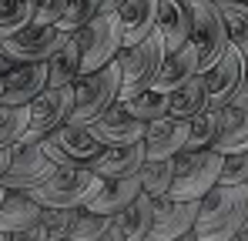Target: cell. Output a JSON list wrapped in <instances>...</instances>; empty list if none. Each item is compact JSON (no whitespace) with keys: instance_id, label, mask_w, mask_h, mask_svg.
<instances>
[{"instance_id":"obj_7","label":"cell","mask_w":248,"mask_h":241,"mask_svg":"<svg viewBox=\"0 0 248 241\" xmlns=\"http://www.w3.org/2000/svg\"><path fill=\"white\" fill-rule=\"evenodd\" d=\"M74 111V84L64 87H44L41 94L27 104V127L17 137V144H34L47 137L50 131H57Z\"/></svg>"},{"instance_id":"obj_40","label":"cell","mask_w":248,"mask_h":241,"mask_svg":"<svg viewBox=\"0 0 248 241\" xmlns=\"http://www.w3.org/2000/svg\"><path fill=\"white\" fill-rule=\"evenodd\" d=\"M94 241H127V238H124V231H121V228H118V225L111 221V225H108V228H104V231H101V235H97Z\"/></svg>"},{"instance_id":"obj_9","label":"cell","mask_w":248,"mask_h":241,"mask_svg":"<svg viewBox=\"0 0 248 241\" xmlns=\"http://www.w3.org/2000/svg\"><path fill=\"white\" fill-rule=\"evenodd\" d=\"M41 148L57 167H71V164H87L101 151V141L87 131V124L64 120L57 131H50L47 137H41Z\"/></svg>"},{"instance_id":"obj_49","label":"cell","mask_w":248,"mask_h":241,"mask_svg":"<svg viewBox=\"0 0 248 241\" xmlns=\"http://www.w3.org/2000/svg\"><path fill=\"white\" fill-rule=\"evenodd\" d=\"M228 241H238V238H228Z\"/></svg>"},{"instance_id":"obj_39","label":"cell","mask_w":248,"mask_h":241,"mask_svg":"<svg viewBox=\"0 0 248 241\" xmlns=\"http://www.w3.org/2000/svg\"><path fill=\"white\" fill-rule=\"evenodd\" d=\"M232 104H238V107H248V64H245V74H242V84H238V90H235Z\"/></svg>"},{"instance_id":"obj_20","label":"cell","mask_w":248,"mask_h":241,"mask_svg":"<svg viewBox=\"0 0 248 241\" xmlns=\"http://www.w3.org/2000/svg\"><path fill=\"white\" fill-rule=\"evenodd\" d=\"M211 148H215L218 154L245 151L248 148V107H238V104L218 107V127H215Z\"/></svg>"},{"instance_id":"obj_29","label":"cell","mask_w":248,"mask_h":241,"mask_svg":"<svg viewBox=\"0 0 248 241\" xmlns=\"http://www.w3.org/2000/svg\"><path fill=\"white\" fill-rule=\"evenodd\" d=\"M124 107L134 114L138 120H158L168 114V90L161 87H144V90H138V94H131L127 101H121Z\"/></svg>"},{"instance_id":"obj_31","label":"cell","mask_w":248,"mask_h":241,"mask_svg":"<svg viewBox=\"0 0 248 241\" xmlns=\"http://www.w3.org/2000/svg\"><path fill=\"white\" fill-rule=\"evenodd\" d=\"M34 20V0H0V37L24 30Z\"/></svg>"},{"instance_id":"obj_13","label":"cell","mask_w":248,"mask_h":241,"mask_svg":"<svg viewBox=\"0 0 248 241\" xmlns=\"http://www.w3.org/2000/svg\"><path fill=\"white\" fill-rule=\"evenodd\" d=\"M202 201V198H198ZM198 201H181V198H155L151 208V228L144 241H171L185 231L195 228V214H198Z\"/></svg>"},{"instance_id":"obj_43","label":"cell","mask_w":248,"mask_h":241,"mask_svg":"<svg viewBox=\"0 0 248 241\" xmlns=\"http://www.w3.org/2000/svg\"><path fill=\"white\" fill-rule=\"evenodd\" d=\"M7 67H10V57H7V54H3V50H0V74H3V71H7Z\"/></svg>"},{"instance_id":"obj_32","label":"cell","mask_w":248,"mask_h":241,"mask_svg":"<svg viewBox=\"0 0 248 241\" xmlns=\"http://www.w3.org/2000/svg\"><path fill=\"white\" fill-rule=\"evenodd\" d=\"M101 10H104V0H67L64 10H61V17H57V27H61L64 34L81 30L84 24H87L91 17H97Z\"/></svg>"},{"instance_id":"obj_27","label":"cell","mask_w":248,"mask_h":241,"mask_svg":"<svg viewBox=\"0 0 248 241\" xmlns=\"http://www.w3.org/2000/svg\"><path fill=\"white\" fill-rule=\"evenodd\" d=\"M221 20H225V34H228V44L245 57L248 64V3L245 0H215Z\"/></svg>"},{"instance_id":"obj_16","label":"cell","mask_w":248,"mask_h":241,"mask_svg":"<svg viewBox=\"0 0 248 241\" xmlns=\"http://www.w3.org/2000/svg\"><path fill=\"white\" fill-rule=\"evenodd\" d=\"M141 164H144V141H131V144L101 148L84 167H91L97 178H127V174H138Z\"/></svg>"},{"instance_id":"obj_21","label":"cell","mask_w":248,"mask_h":241,"mask_svg":"<svg viewBox=\"0 0 248 241\" xmlns=\"http://www.w3.org/2000/svg\"><path fill=\"white\" fill-rule=\"evenodd\" d=\"M158 34L165 37V50H178L191 37V10L188 0H158Z\"/></svg>"},{"instance_id":"obj_41","label":"cell","mask_w":248,"mask_h":241,"mask_svg":"<svg viewBox=\"0 0 248 241\" xmlns=\"http://www.w3.org/2000/svg\"><path fill=\"white\" fill-rule=\"evenodd\" d=\"M17 144V141H14ZM14 144H0V174L7 171V164H10V154H14Z\"/></svg>"},{"instance_id":"obj_45","label":"cell","mask_w":248,"mask_h":241,"mask_svg":"<svg viewBox=\"0 0 248 241\" xmlns=\"http://www.w3.org/2000/svg\"><path fill=\"white\" fill-rule=\"evenodd\" d=\"M118 3H121V0H104V7H118Z\"/></svg>"},{"instance_id":"obj_36","label":"cell","mask_w":248,"mask_h":241,"mask_svg":"<svg viewBox=\"0 0 248 241\" xmlns=\"http://www.w3.org/2000/svg\"><path fill=\"white\" fill-rule=\"evenodd\" d=\"M27 127V107L0 104V144H14Z\"/></svg>"},{"instance_id":"obj_24","label":"cell","mask_w":248,"mask_h":241,"mask_svg":"<svg viewBox=\"0 0 248 241\" xmlns=\"http://www.w3.org/2000/svg\"><path fill=\"white\" fill-rule=\"evenodd\" d=\"M78 77H81V47L74 34H67L64 44L47 57V87H64Z\"/></svg>"},{"instance_id":"obj_34","label":"cell","mask_w":248,"mask_h":241,"mask_svg":"<svg viewBox=\"0 0 248 241\" xmlns=\"http://www.w3.org/2000/svg\"><path fill=\"white\" fill-rule=\"evenodd\" d=\"M218 184H248V148L245 151H228V154H221Z\"/></svg>"},{"instance_id":"obj_19","label":"cell","mask_w":248,"mask_h":241,"mask_svg":"<svg viewBox=\"0 0 248 241\" xmlns=\"http://www.w3.org/2000/svg\"><path fill=\"white\" fill-rule=\"evenodd\" d=\"M121 20V44L131 47L144 40L151 30H158V0H121L114 7Z\"/></svg>"},{"instance_id":"obj_48","label":"cell","mask_w":248,"mask_h":241,"mask_svg":"<svg viewBox=\"0 0 248 241\" xmlns=\"http://www.w3.org/2000/svg\"><path fill=\"white\" fill-rule=\"evenodd\" d=\"M57 241H71V238H57Z\"/></svg>"},{"instance_id":"obj_38","label":"cell","mask_w":248,"mask_h":241,"mask_svg":"<svg viewBox=\"0 0 248 241\" xmlns=\"http://www.w3.org/2000/svg\"><path fill=\"white\" fill-rule=\"evenodd\" d=\"M7 241H47V235H44L41 221H37V225H31V228H20V231H10V235H7Z\"/></svg>"},{"instance_id":"obj_8","label":"cell","mask_w":248,"mask_h":241,"mask_svg":"<svg viewBox=\"0 0 248 241\" xmlns=\"http://www.w3.org/2000/svg\"><path fill=\"white\" fill-rule=\"evenodd\" d=\"M188 10H191V44H195V54H198V74L211 67L225 47H228V34H225V20L215 7V0H188Z\"/></svg>"},{"instance_id":"obj_12","label":"cell","mask_w":248,"mask_h":241,"mask_svg":"<svg viewBox=\"0 0 248 241\" xmlns=\"http://www.w3.org/2000/svg\"><path fill=\"white\" fill-rule=\"evenodd\" d=\"M242 74H245V57L228 44L225 47V54L202 71V77H205V94H208V107H225V104H232V97H235V90H238V84H242Z\"/></svg>"},{"instance_id":"obj_44","label":"cell","mask_w":248,"mask_h":241,"mask_svg":"<svg viewBox=\"0 0 248 241\" xmlns=\"http://www.w3.org/2000/svg\"><path fill=\"white\" fill-rule=\"evenodd\" d=\"M171 241H198V238H195V231H185V235H178V238H171Z\"/></svg>"},{"instance_id":"obj_30","label":"cell","mask_w":248,"mask_h":241,"mask_svg":"<svg viewBox=\"0 0 248 241\" xmlns=\"http://www.w3.org/2000/svg\"><path fill=\"white\" fill-rule=\"evenodd\" d=\"M215 127H218V111H215V107H202L198 114H191V118H188V141H185V148H188V151L211 148Z\"/></svg>"},{"instance_id":"obj_23","label":"cell","mask_w":248,"mask_h":241,"mask_svg":"<svg viewBox=\"0 0 248 241\" xmlns=\"http://www.w3.org/2000/svg\"><path fill=\"white\" fill-rule=\"evenodd\" d=\"M191 74H198V54H195V44H181L178 50H168L161 67H158V77L151 87H161V90H171L178 87L181 80H188Z\"/></svg>"},{"instance_id":"obj_10","label":"cell","mask_w":248,"mask_h":241,"mask_svg":"<svg viewBox=\"0 0 248 241\" xmlns=\"http://www.w3.org/2000/svg\"><path fill=\"white\" fill-rule=\"evenodd\" d=\"M64 30L57 24H27L24 30L0 37V50L10 57V64H34V60H47L61 44H64Z\"/></svg>"},{"instance_id":"obj_5","label":"cell","mask_w":248,"mask_h":241,"mask_svg":"<svg viewBox=\"0 0 248 241\" xmlns=\"http://www.w3.org/2000/svg\"><path fill=\"white\" fill-rule=\"evenodd\" d=\"M78 37V47H81V74L84 71H97L104 67L108 60L118 57L121 50V20L114 14V7H104L97 17H91L81 30H71Z\"/></svg>"},{"instance_id":"obj_18","label":"cell","mask_w":248,"mask_h":241,"mask_svg":"<svg viewBox=\"0 0 248 241\" xmlns=\"http://www.w3.org/2000/svg\"><path fill=\"white\" fill-rule=\"evenodd\" d=\"M138 195H141V181H138V174H127V178H101L97 188L91 191V198L84 201L81 208L114 218L124 204H127L131 198H138Z\"/></svg>"},{"instance_id":"obj_6","label":"cell","mask_w":248,"mask_h":241,"mask_svg":"<svg viewBox=\"0 0 248 241\" xmlns=\"http://www.w3.org/2000/svg\"><path fill=\"white\" fill-rule=\"evenodd\" d=\"M97 174L84 164H71V167H57L47 181L37 188H31L27 195L37 201L41 208H81L91 198V191L97 188Z\"/></svg>"},{"instance_id":"obj_22","label":"cell","mask_w":248,"mask_h":241,"mask_svg":"<svg viewBox=\"0 0 248 241\" xmlns=\"http://www.w3.org/2000/svg\"><path fill=\"white\" fill-rule=\"evenodd\" d=\"M41 204L31 198L27 191H14L7 188L3 201H0V231L10 235V231H20V228H31L41 221Z\"/></svg>"},{"instance_id":"obj_50","label":"cell","mask_w":248,"mask_h":241,"mask_svg":"<svg viewBox=\"0 0 248 241\" xmlns=\"http://www.w3.org/2000/svg\"><path fill=\"white\" fill-rule=\"evenodd\" d=\"M245 3H248V0H245Z\"/></svg>"},{"instance_id":"obj_15","label":"cell","mask_w":248,"mask_h":241,"mask_svg":"<svg viewBox=\"0 0 248 241\" xmlns=\"http://www.w3.org/2000/svg\"><path fill=\"white\" fill-rule=\"evenodd\" d=\"M144 120H138L121 101H114L108 111H101L97 118L87 124V131L101 141V148L108 144H131V141H141L144 137Z\"/></svg>"},{"instance_id":"obj_26","label":"cell","mask_w":248,"mask_h":241,"mask_svg":"<svg viewBox=\"0 0 248 241\" xmlns=\"http://www.w3.org/2000/svg\"><path fill=\"white\" fill-rule=\"evenodd\" d=\"M151 208H155V198H148V195L141 191L138 198L127 201L111 221L124 231L127 241H144L148 238V228H151Z\"/></svg>"},{"instance_id":"obj_11","label":"cell","mask_w":248,"mask_h":241,"mask_svg":"<svg viewBox=\"0 0 248 241\" xmlns=\"http://www.w3.org/2000/svg\"><path fill=\"white\" fill-rule=\"evenodd\" d=\"M54 171H57V164L44 154L41 141H34V144H14V154H10L7 171L0 174V184L14 188V191H31L41 181H47Z\"/></svg>"},{"instance_id":"obj_17","label":"cell","mask_w":248,"mask_h":241,"mask_svg":"<svg viewBox=\"0 0 248 241\" xmlns=\"http://www.w3.org/2000/svg\"><path fill=\"white\" fill-rule=\"evenodd\" d=\"M144 158L155 161V158H174L185 141H188V120L181 118H158V120H148L144 127Z\"/></svg>"},{"instance_id":"obj_25","label":"cell","mask_w":248,"mask_h":241,"mask_svg":"<svg viewBox=\"0 0 248 241\" xmlns=\"http://www.w3.org/2000/svg\"><path fill=\"white\" fill-rule=\"evenodd\" d=\"M202 107H208L205 77H202V74H191L188 80H181L178 87L168 90V118L188 120L191 114H198Z\"/></svg>"},{"instance_id":"obj_4","label":"cell","mask_w":248,"mask_h":241,"mask_svg":"<svg viewBox=\"0 0 248 241\" xmlns=\"http://www.w3.org/2000/svg\"><path fill=\"white\" fill-rule=\"evenodd\" d=\"M218 167H221V154L215 148H198V151L181 148L174 154V178H171L168 198L198 201L218 184Z\"/></svg>"},{"instance_id":"obj_28","label":"cell","mask_w":248,"mask_h":241,"mask_svg":"<svg viewBox=\"0 0 248 241\" xmlns=\"http://www.w3.org/2000/svg\"><path fill=\"white\" fill-rule=\"evenodd\" d=\"M171 178H174V158H144V164L138 167V181L148 198H165L171 191Z\"/></svg>"},{"instance_id":"obj_3","label":"cell","mask_w":248,"mask_h":241,"mask_svg":"<svg viewBox=\"0 0 248 241\" xmlns=\"http://www.w3.org/2000/svg\"><path fill=\"white\" fill-rule=\"evenodd\" d=\"M165 37L158 30H151L144 40L131 44V47H121L118 50V64H121V90H118V101H127L131 94L151 87L155 77H158V67L165 60Z\"/></svg>"},{"instance_id":"obj_1","label":"cell","mask_w":248,"mask_h":241,"mask_svg":"<svg viewBox=\"0 0 248 241\" xmlns=\"http://www.w3.org/2000/svg\"><path fill=\"white\" fill-rule=\"evenodd\" d=\"M248 218V184H215L202 195L195 214V238L198 241H228L238 235Z\"/></svg>"},{"instance_id":"obj_35","label":"cell","mask_w":248,"mask_h":241,"mask_svg":"<svg viewBox=\"0 0 248 241\" xmlns=\"http://www.w3.org/2000/svg\"><path fill=\"white\" fill-rule=\"evenodd\" d=\"M74 211H78V208H44L41 211V228H44V235H47V241L67 238L71 221H74Z\"/></svg>"},{"instance_id":"obj_37","label":"cell","mask_w":248,"mask_h":241,"mask_svg":"<svg viewBox=\"0 0 248 241\" xmlns=\"http://www.w3.org/2000/svg\"><path fill=\"white\" fill-rule=\"evenodd\" d=\"M67 0H34V24H57Z\"/></svg>"},{"instance_id":"obj_47","label":"cell","mask_w":248,"mask_h":241,"mask_svg":"<svg viewBox=\"0 0 248 241\" xmlns=\"http://www.w3.org/2000/svg\"><path fill=\"white\" fill-rule=\"evenodd\" d=\"M0 241H7V235H3V231H0Z\"/></svg>"},{"instance_id":"obj_14","label":"cell","mask_w":248,"mask_h":241,"mask_svg":"<svg viewBox=\"0 0 248 241\" xmlns=\"http://www.w3.org/2000/svg\"><path fill=\"white\" fill-rule=\"evenodd\" d=\"M44 87H47V60L10 64V67L0 74V104L27 107Z\"/></svg>"},{"instance_id":"obj_2","label":"cell","mask_w":248,"mask_h":241,"mask_svg":"<svg viewBox=\"0 0 248 241\" xmlns=\"http://www.w3.org/2000/svg\"><path fill=\"white\" fill-rule=\"evenodd\" d=\"M121 90V64L108 60L97 71H84L74 80V111H71V124H91L101 111H108L118 101Z\"/></svg>"},{"instance_id":"obj_46","label":"cell","mask_w":248,"mask_h":241,"mask_svg":"<svg viewBox=\"0 0 248 241\" xmlns=\"http://www.w3.org/2000/svg\"><path fill=\"white\" fill-rule=\"evenodd\" d=\"M3 191H7V188H3V184H0V201H3Z\"/></svg>"},{"instance_id":"obj_33","label":"cell","mask_w":248,"mask_h":241,"mask_svg":"<svg viewBox=\"0 0 248 241\" xmlns=\"http://www.w3.org/2000/svg\"><path fill=\"white\" fill-rule=\"evenodd\" d=\"M111 225L108 214H97V211H87V208H78L74 211V221H71V231L67 238L71 241H94L104 228Z\"/></svg>"},{"instance_id":"obj_42","label":"cell","mask_w":248,"mask_h":241,"mask_svg":"<svg viewBox=\"0 0 248 241\" xmlns=\"http://www.w3.org/2000/svg\"><path fill=\"white\" fill-rule=\"evenodd\" d=\"M235 238H238V241H248V218H245V225L238 228V235H235Z\"/></svg>"}]
</instances>
